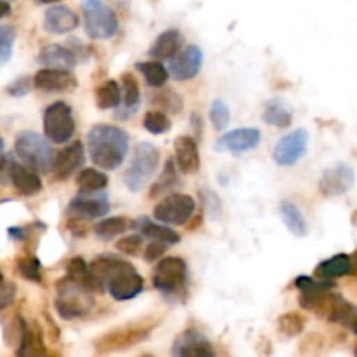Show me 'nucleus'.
<instances>
[{
    "label": "nucleus",
    "mask_w": 357,
    "mask_h": 357,
    "mask_svg": "<svg viewBox=\"0 0 357 357\" xmlns=\"http://www.w3.org/2000/svg\"><path fill=\"white\" fill-rule=\"evenodd\" d=\"M130 149V135L114 125H95L88 132V153L102 170H116L125 163Z\"/></svg>",
    "instance_id": "nucleus-1"
},
{
    "label": "nucleus",
    "mask_w": 357,
    "mask_h": 357,
    "mask_svg": "<svg viewBox=\"0 0 357 357\" xmlns=\"http://www.w3.org/2000/svg\"><path fill=\"white\" fill-rule=\"evenodd\" d=\"M16 156L25 163V167L32 168L39 174H50L53 170L56 153L51 147L50 140L44 139L37 132L25 130L16 135L15 142Z\"/></svg>",
    "instance_id": "nucleus-2"
},
{
    "label": "nucleus",
    "mask_w": 357,
    "mask_h": 357,
    "mask_svg": "<svg viewBox=\"0 0 357 357\" xmlns=\"http://www.w3.org/2000/svg\"><path fill=\"white\" fill-rule=\"evenodd\" d=\"M82 25L89 39L107 40L118 33L119 22L116 13L102 0H82Z\"/></svg>",
    "instance_id": "nucleus-3"
},
{
    "label": "nucleus",
    "mask_w": 357,
    "mask_h": 357,
    "mask_svg": "<svg viewBox=\"0 0 357 357\" xmlns=\"http://www.w3.org/2000/svg\"><path fill=\"white\" fill-rule=\"evenodd\" d=\"M160 167V151L154 144L140 142L137 144L130 167L125 172V184L130 191L137 193L147 186L153 175Z\"/></svg>",
    "instance_id": "nucleus-4"
},
{
    "label": "nucleus",
    "mask_w": 357,
    "mask_h": 357,
    "mask_svg": "<svg viewBox=\"0 0 357 357\" xmlns=\"http://www.w3.org/2000/svg\"><path fill=\"white\" fill-rule=\"evenodd\" d=\"M54 307H56V312L60 314V317L65 319V321H74V319L84 317L91 310V307H93L91 291L77 286V284L72 282V280H68L65 277L58 284V294L56 300H54Z\"/></svg>",
    "instance_id": "nucleus-5"
},
{
    "label": "nucleus",
    "mask_w": 357,
    "mask_h": 357,
    "mask_svg": "<svg viewBox=\"0 0 357 357\" xmlns=\"http://www.w3.org/2000/svg\"><path fill=\"white\" fill-rule=\"evenodd\" d=\"M153 284L160 293L167 296H178L186 291L188 263L183 257H161L153 273Z\"/></svg>",
    "instance_id": "nucleus-6"
},
{
    "label": "nucleus",
    "mask_w": 357,
    "mask_h": 357,
    "mask_svg": "<svg viewBox=\"0 0 357 357\" xmlns=\"http://www.w3.org/2000/svg\"><path fill=\"white\" fill-rule=\"evenodd\" d=\"M44 135L53 144H65L74 137L75 119L67 102H54L44 111Z\"/></svg>",
    "instance_id": "nucleus-7"
},
{
    "label": "nucleus",
    "mask_w": 357,
    "mask_h": 357,
    "mask_svg": "<svg viewBox=\"0 0 357 357\" xmlns=\"http://www.w3.org/2000/svg\"><path fill=\"white\" fill-rule=\"evenodd\" d=\"M197 211V202L193 197L184 193L168 195L154 207V219L161 225L183 226L193 218Z\"/></svg>",
    "instance_id": "nucleus-8"
},
{
    "label": "nucleus",
    "mask_w": 357,
    "mask_h": 357,
    "mask_svg": "<svg viewBox=\"0 0 357 357\" xmlns=\"http://www.w3.org/2000/svg\"><path fill=\"white\" fill-rule=\"evenodd\" d=\"M308 132L305 128H296L284 135L273 147V161L279 167H293L307 154Z\"/></svg>",
    "instance_id": "nucleus-9"
},
{
    "label": "nucleus",
    "mask_w": 357,
    "mask_h": 357,
    "mask_svg": "<svg viewBox=\"0 0 357 357\" xmlns=\"http://www.w3.org/2000/svg\"><path fill=\"white\" fill-rule=\"evenodd\" d=\"M111 208L107 195L98 191V193H79L77 197L72 198L68 204V215L72 221H91V219L104 218Z\"/></svg>",
    "instance_id": "nucleus-10"
},
{
    "label": "nucleus",
    "mask_w": 357,
    "mask_h": 357,
    "mask_svg": "<svg viewBox=\"0 0 357 357\" xmlns=\"http://www.w3.org/2000/svg\"><path fill=\"white\" fill-rule=\"evenodd\" d=\"M149 326H125V328L114 329V331L100 336L95 343V349L102 354L130 349V347L144 342L149 336Z\"/></svg>",
    "instance_id": "nucleus-11"
},
{
    "label": "nucleus",
    "mask_w": 357,
    "mask_h": 357,
    "mask_svg": "<svg viewBox=\"0 0 357 357\" xmlns=\"http://www.w3.org/2000/svg\"><path fill=\"white\" fill-rule=\"evenodd\" d=\"M354 183H356V174H354L352 167L347 163H335L322 172L319 190L324 197L335 198L352 190Z\"/></svg>",
    "instance_id": "nucleus-12"
},
{
    "label": "nucleus",
    "mask_w": 357,
    "mask_h": 357,
    "mask_svg": "<svg viewBox=\"0 0 357 357\" xmlns=\"http://www.w3.org/2000/svg\"><path fill=\"white\" fill-rule=\"evenodd\" d=\"M202 65H204V51L195 44H190L168 61V74L178 82L190 81L197 77L198 72L202 70Z\"/></svg>",
    "instance_id": "nucleus-13"
},
{
    "label": "nucleus",
    "mask_w": 357,
    "mask_h": 357,
    "mask_svg": "<svg viewBox=\"0 0 357 357\" xmlns=\"http://www.w3.org/2000/svg\"><path fill=\"white\" fill-rule=\"evenodd\" d=\"M144 289V279L140 277V273L137 272L135 266L132 263H128L126 266H123L111 280H109L105 291H109L114 300L118 301H128L133 298L139 296Z\"/></svg>",
    "instance_id": "nucleus-14"
},
{
    "label": "nucleus",
    "mask_w": 357,
    "mask_h": 357,
    "mask_svg": "<svg viewBox=\"0 0 357 357\" xmlns=\"http://www.w3.org/2000/svg\"><path fill=\"white\" fill-rule=\"evenodd\" d=\"M259 142L261 132L257 128H236L219 137V140L215 142V149L242 154L247 153V151L256 149Z\"/></svg>",
    "instance_id": "nucleus-15"
},
{
    "label": "nucleus",
    "mask_w": 357,
    "mask_h": 357,
    "mask_svg": "<svg viewBox=\"0 0 357 357\" xmlns=\"http://www.w3.org/2000/svg\"><path fill=\"white\" fill-rule=\"evenodd\" d=\"M33 86L40 91L58 93V91H70L77 86V81L70 70L63 68H40L33 75Z\"/></svg>",
    "instance_id": "nucleus-16"
},
{
    "label": "nucleus",
    "mask_w": 357,
    "mask_h": 357,
    "mask_svg": "<svg viewBox=\"0 0 357 357\" xmlns=\"http://www.w3.org/2000/svg\"><path fill=\"white\" fill-rule=\"evenodd\" d=\"M174 357H215V350L202 333L190 329L175 342Z\"/></svg>",
    "instance_id": "nucleus-17"
},
{
    "label": "nucleus",
    "mask_w": 357,
    "mask_h": 357,
    "mask_svg": "<svg viewBox=\"0 0 357 357\" xmlns=\"http://www.w3.org/2000/svg\"><path fill=\"white\" fill-rule=\"evenodd\" d=\"M175 151V167L186 175H193L200 170V151H198V144L193 137L181 135L175 139L174 142Z\"/></svg>",
    "instance_id": "nucleus-18"
},
{
    "label": "nucleus",
    "mask_w": 357,
    "mask_h": 357,
    "mask_svg": "<svg viewBox=\"0 0 357 357\" xmlns=\"http://www.w3.org/2000/svg\"><path fill=\"white\" fill-rule=\"evenodd\" d=\"M126 264H128V261L116 256V254H102V256L95 257L93 263L89 264V273L93 279L95 291H105L109 280Z\"/></svg>",
    "instance_id": "nucleus-19"
},
{
    "label": "nucleus",
    "mask_w": 357,
    "mask_h": 357,
    "mask_svg": "<svg viewBox=\"0 0 357 357\" xmlns=\"http://www.w3.org/2000/svg\"><path fill=\"white\" fill-rule=\"evenodd\" d=\"M82 163H84V146H82L81 140H74L70 146H67L60 153H56L53 165L54 177L58 181H65L75 170H79Z\"/></svg>",
    "instance_id": "nucleus-20"
},
{
    "label": "nucleus",
    "mask_w": 357,
    "mask_h": 357,
    "mask_svg": "<svg viewBox=\"0 0 357 357\" xmlns=\"http://www.w3.org/2000/svg\"><path fill=\"white\" fill-rule=\"evenodd\" d=\"M79 26V16L67 6H53L44 15V30L53 36H63Z\"/></svg>",
    "instance_id": "nucleus-21"
},
{
    "label": "nucleus",
    "mask_w": 357,
    "mask_h": 357,
    "mask_svg": "<svg viewBox=\"0 0 357 357\" xmlns=\"http://www.w3.org/2000/svg\"><path fill=\"white\" fill-rule=\"evenodd\" d=\"M37 60L46 68H63V70H72L77 63L74 51L61 46V44H47V46H44Z\"/></svg>",
    "instance_id": "nucleus-22"
},
{
    "label": "nucleus",
    "mask_w": 357,
    "mask_h": 357,
    "mask_svg": "<svg viewBox=\"0 0 357 357\" xmlns=\"http://www.w3.org/2000/svg\"><path fill=\"white\" fill-rule=\"evenodd\" d=\"M9 178H11V183L15 184L16 190L25 195V197H32V195H37L43 190V181L37 175V172L25 167V165H18L11 161V165H9Z\"/></svg>",
    "instance_id": "nucleus-23"
},
{
    "label": "nucleus",
    "mask_w": 357,
    "mask_h": 357,
    "mask_svg": "<svg viewBox=\"0 0 357 357\" xmlns=\"http://www.w3.org/2000/svg\"><path fill=\"white\" fill-rule=\"evenodd\" d=\"M352 257L349 254H336V256L324 259L322 263L317 264L314 277L317 280H329V282H333L335 279H340V277H345L349 273H352Z\"/></svg>",
    "instance_id": "nucleus-24"
},
{
    "label": "nucleus",
    "mask_w": 357,
    "mask_h": 357,
    "mask_svg": "<svg viewBox=\"0 0 357 357\" xmlns=\"http://www.w3.org/2000/svg\"><path fill=\"white\" fill-rule=\"evenodd\" d=\"M181 46H183V36L177 29L165 30L163 33L158 36V39L154 40V44L151 46L149 54L154 60H172L175 54L181 51Z\"/></svg>",
    "instance_id": "nucleus-25"
},
{
    "label": "nucleus",
    "mask_w": 357,
    "mask_h": 357,
    "mask_svg": "<svg viewBox=\"0 0 357 357\" xmlns=\"http://www.w3.org/2000/svg\"><path fill=\"white\" fill-rule=\"evenodd\" d=\"M123 91H121V111L118 112V119H128L130 116L139 111L140 105V89L137 79L130 72L121 75Z\"/></svg>",
    "instance_id": "nucleus-26"
},
{
    "label": "nucleus",
    "mask_w": 357,
    "mask_h": 357,
    "mask_svg": "<svg viewBox=\"0 0 357 357\" xmlns=\"http://www.w3.org/2000/svg\"><path fill=\"white\" fill-rule=\"evenodd\" d=\"M132 226L139 229V233L142 236H149L153 240H163L168 245H174V243L181 242V236L174 229L168 228L167 225H161V222H153L151 219L140 218L139 221L132 222Z\"/></svg>",
    "instance_id": "nucleus-27"
},
{
    "label": "nucleus",
    "mask_w": 357,
    "mask_h": 357,
    "mask_svg": "<svg viewBox=\"0 0 357 357\" xmlns=\"http://www.w3.org/2000/svg\"><path fill=\"white\" fill-rule=\"evenodd\" d=\"M280 218H282L286 228L293 233L294 236H305L308 233L307 219H305L303 212L293 204V202L282 200L279 205Z\"/></svg>",
    "instance_id": "nucleus-28"
},
{
    "label": "nucleus",
    "mask_w": 357,
    "mask_h": 357,
    "mask_svg": "<svg viewBox=\"0 0 357 357\" xmlns=\"http://www.w3.org/2000/svg\"><path fill=\"white\" fill-rule=\"evenodd\" d=\"M263 121L270 126H277V128H287L293 121V112L280 98H273L264 105Z\"/></svg>",
    "instance_id": "nucleus-29"
},
{
    "label": "nucleus",
    "mask_w": 357,
    "mask_h": 357,
    "mask_svg": "<svg viewBox=\"0 0 357 357\" xmlns=\"http://www.w3.org/2000/svg\"><path fill=\"white\" fill-rule=\"evenodd\" d=\"M75 183H77L79 193H98L107 188L109 177L97 168H82Z\"/></svg>",
    "instance_id": "nucleus-30"
},
{
    "label": "nucleus",
    "mask_w": 357,
    "mask_h": 357,
    "mask_svg": "<svg viewBox=\"0 0 357 357\" xmlns=\"http://www.w3.org/2000/svg\"><path fill=\"white\" fill-rule=\"evenodd\" d=\"M95 102L100 111H109V109H116L121 105V86L118 81L109 79L104 84H100L95 91Z\"/></svg>",
    "instance_id": "nucleus-31"
},
{
    "label": "nucleus",
    "mask_w": 357,
    "mask_h": 357,
    "mask_svg": "<svg viewBox=\"0 0 357 357\" xmlns=\"http://www.w3.org/2000/svg\"><path fill=\"white\" fill-rule=\"evenodd\" d=\"M16 357H51L47 349L44 347L43 340L36 335L33 331L26 329L23 326L22 329V340H20L18 352Z\"/></svg>",
    "instance_id": "nucleus-32"
},
{
    "label": "nucleus",
    "mask_w": 357,
    "mask_h": 357,
    "mask_svg": "<svg viewBox=\"0 0 357 357\" xmlns=\"http://www.w3.org/2000/svg\"><path fill=\"white\" fill-rule=\"evenodd\" d=\"M67 279L72 280V282H75L77 286L95 293V284H93V279H91V273H89V264L86 263L81 256L72 257V259L68 261Z\"/></svg>",
    "instance_id": "nucleus-33"
},
{
    "label": "nucleus",
    "mask_w": 357,
    "mask_h": 357,
    "mask_svg": "<svg viewBox=\"0 0 357 357\" xmlns=\"http://www.w3.org/2000/svg\"><path fill=\"white\" fill-rule=\"evenodd\" d=\"M128 228H132V222H130V219L116 215V218H105V219H102V221H98L97 225H95L93 233L100 240H105V242H107V240H112L114 236L125 233Z\"/></svg>",
    "instance_id": "nucleus-34"
},
{
    "label": "nucleus",
    "mask_w": 357,
    "mask_h": 357,
    "mask_svg": "<svg viewBox=\"0 0 357 357\" xmlns=\"http://www.w3.org/2000/svg\"><path fill=\"white\" fill-rule=\"evenodd\" d=\"M135 67L139 68L140 74L144 75V79H146V82L151 88H161V86H165V82L168 81V75H170L168 74V68L158 60L140 61Z\"/></svg>",
    "instance_id": "nucleus-35"
},
{
    "label": "nucleus",
    "mask_w": 357,
    "mask_h": 357,
    "mask_svg": "<svg viewBox=\"0 0 357 357\" xmlns=\"http://www.w3.org/2000/svg\"><path fill=\"white\" fill-rule=\"evenodd\" d=\"M177 183H178V178H177V167H175V161L168 160L167 165H165L163 172H161L160 178H158L156 183L153 184V188H151L149 197L151 198L160 197V195L167 193V191H170L172 188L177 186Z\"/></svg>",
    "instance_id": "nucleus-36"
},
{
    "label": "nucleus",
    "mask_w": 357,
    "mask_h": 357,
    "mask_svg": "<svg viewBox=\"0 0 357 357\" xmlns=\"http://www.w3.org/2000/svg\"><path fill=\"white\" fill-rule=\"evenodd\" d=\"M144 128L153 135H163V133L170 132V118L161 111H149L144 116Z\"/></svg>",
    "instance_id": "nucleus-37"
},
{
    "label": "nucleus",
    "mask_w": 357,
    "mask_h": 357,
    "mask_svg": "<svg viewBox=\"0 0 357 357\" xmlns=\"http://www.w3.org/2000/svg\"><path fill=\"white\" fill-rule=\"evenodd\" d=\"M154 105H158L160 109H163L161 112H170V114H177V112L183 111L184 107V102L183 98L178 97L175 91H172V89H165V91H160V93H156V97L153 98Z\"/></svg>",
    "instance_id": "nucleus-38"
},
{
    "label": "nucleus",
    "mask_w": 357,
    "mask_h": 357,
    "mask_svg": "<svg viewBox=\"0 0 357 357\" xmlns=\"http://www.w3.org/2000/svg\"><path fill=\"white\" fill-rule=\"evenodd\" d=\"M305 319L296 312H287L279 317V331L284 336H296L303 331Z\"/></svg>",
    "instance_id": "nucleus-39"
},
{
    "label": "nucleus",
    "mask_w": 357,
    "mask_h": 357,
    "mask_svg": "<svg viewBox=\"0 0 357 357\" xmlns=\"http://www.w3.org/2000/svg\"><path fill=\"white\" fill-rule=\"evenodd\" d=\"M208 119H211L212 126L215 130H225L229 125V119H231V112L229 107L222 100H214L208 109Z\"/></svg>",
    "instance_id": "nucleus-40"
},
{
    "label": "nucleus",
    "mask_w": 357,
    "mask_h": 357,
    "mask_svg": "<svg viewBox=\"0 0 357 357\" xmlns=\"http://www.w3.org/2000/svg\"><path fill=\"white\" fill-rule=\"evenodd\" d=\"M16 32L11 25H0V65H6L13 56Z\"/></svg>",
    "instance_id": "nucleus-41"
},
{
    "label": "nucleus",
    "mask_w": 357,
    "mask_h": 357,
    "mask_svg": "<svg viewBox=\"0 0 357 357\" xmlns=\"http://www.w3.org/2000/svg\"><path fill=\"white\" fill-rule=\"evenodd\" d=\"M18 268L25 279L40 282V261L37 257H22L18 261Z\"/></svg>",
    "instance_id": "nucleus-42"
},
{
    "label": "nucleus",
    "mask_w": 357,
    "mask_h": 357,
    "mask_svg": "<svg viewBox=\"0 0 357 357\" xmlns=\"http://www.w3.org/2000/svg\"><path fill=\"white\" fill-rule=\"evenodd\" d=\"M142 242H144L142 235H140V233L137 235L135 233V235H128L123 240H119V242L116 243V249L123 254H128V256H137L140 247H142Z\"/></svg>",
    "instance_id": "nucleus-43"
},
{
    "label": "nucleus",
    "mask_w": 357,
    "mask_h": 357,
    "mask_svg": "<svg viewBox=\"0 0 357 357\" xmlns=\"http://www.w3.org/2000/svg\"><path fill=\"white\" fill-rule=\"evenodd\" d=\"M202 198H204V205L207 214L212 219H218L219 212H221V200L218 198V195L212 190H202Z\"/></svg>",
    "instance_id": "nucleus-44"
},
{
    "label": "nucleus",
    "mask_w": 357,
    "mask_h": 357,
    "mask_svg": "<svg viewBox=\"0 0 357 357\" xmlns=\"http://www.w3.org/2000/svg\"><path fill=\"white\" fill-rule=\"evenodd\" d=\"M167 247H168V243L163 242V240H153V242L146 247L144 259H146L147 263H153V261L161 259V256L167 252Z\"/></svg>",
    "instance_id": "nucleus-45"
},
{
    "label": "nucleus",
    "mask_w": 357,
    "mask_h": 357,
    "mask_svg": "<svg viewBox=\"0 0 357 357\" xmlns=\"http://www.w3.org/2000/svg\"><path fill=\"white\" fill-rule=\"evenodd\" d=\"M30 89H32V79L20 77L8 86V93L11 97H25L26 93H30Z\"/></svg>",
    "instance_id": "nucleus-46"
},
{
    "label": "nucleus",
    "mask_w": 357,
    "mask_h": 357,
    "mask_svg": "<svg viewBox=\"0 0 357 357\" xmlns=\"http://www.w3.org/2000/svg\"><path fill=\"white\" fill-rule=\"evenodd\" d=\"M15 300V286L13 284H0V308H6Z\"/></svg>",
    "instance_id": "nucleus-47"
},
{
    "label": "nucleus",
    "mask_w": 357,
    "mask_h": 357,
    "mask_svg": "<svg viewBox=\"0 0 357 357\" xmlns=\"http://www.w3.org/2000/svg\"><path fill=\"white\" fill-rule=\"evenodd\" d=\"M6 168V146H4V140L0 137V172Z\"/></svg>",
    "instance_id": "nucleus-48"
},
{
    "label": "nucleus",
    "mask_w": 357,
    "mask_h": 357,
    "mask_svg": "<svg viewBox=\"0 0 357 357\" xmlns=\"http://www.w3.org/2000/svg\"><path fill=\"white\" fill-rule=\"evenodd\" d=\"M9 13H11V6H9L6 0H0V20L4 18V16H8Z\"/></svg>",
    "instance_id": "nucleus-49"
},
{
    "label": "nucleus",
    "mask_w": 357,
    "mask_h": 357,
    "mask_svg": "<svg viewBox=\"0 0 357 357\" xmlns=\"http://www.w3.org/2000/svg\"><path fill=\"white\" fill-rule=\"evenodd\" d=\"M39 4H56V2H60V0H37Z\"/></svg>",
    "instance_id": "nucleus-50"
},
{
    "label": "nucleus",
    "mask_w": 357,
    "mask_h": 357,
    "mask_svg": "<svg viewBox=\"0 0 357 357\" xmlns=\"http://www.w3.org/2000/svg\"><path fill=\"white\" fill-rule=\"evenodd\" d=\"M140 357H154V356H151V354H146V356H140Z\"/></svg>",
    "instance_id": "nucleus-51"
},
{
    "label": "nucleus",
    "mask_w": 357,
    "mask_h": 357,
    "mask_svg": "<svg viewBox=\"0 0 357 357\" xmlns=\"http://www.w3.org/2000/svg\"><path fill=\"white\" fill-rule=\"evenodd\" d=\"M2 282H4V280H2V273H0V284H2Z\"/></svg>",
    "instance_id": "nucleus-52"
},
{
    "label": "nucleus",
    "mask_w": 357,
    "mask_h": 357,
    "mask_svg": "<svg viewBox=\"0 0 357 357\" xmlns=\"http://www.w3.org/2000/svg\"><path fill=\"white\" fill-rule=\"evenodd\" d=\"M356 357H357V345H356Z\"/></svg>",
    "instance_id": "nucleus-53"
},
{
    "label": "nucleus",
    "mask_w": 357,
    "mask_h": 357,
    "mask_svg": "<svg viewBox=\"0 0 357 357\" xmlns=\"http://www.w3.org/2000/svg\"><path fill=\"white\" fill-rule=\"evenodd\" d=\"M356 261H357V254H356Z\"/></svg>",
    "instance_id": "nucleus-54"
}]
</instances>
